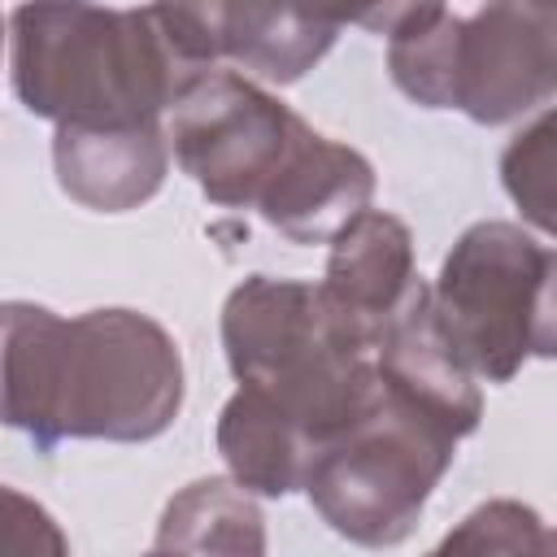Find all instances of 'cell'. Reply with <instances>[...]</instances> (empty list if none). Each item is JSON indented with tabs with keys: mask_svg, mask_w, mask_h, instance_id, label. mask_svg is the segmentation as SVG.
Listing matches in <instances>:
<instances>
[{
	"mask_svg": "<svg viewBox=\"0 0 557 557\" xmlns=\"http://www.w3.org/2000/svg\"><path fill=\"white\" fill-rule=\"evenodd\" d=\"M178 400V348L152 318L96 309L61 322L39 305H0V422L39 448L70 435L148 440Z\"/></svg>",
	"mask_w": 557,
	"mask_h": 557,
	"instance_id": "1",
	"label": "cell"
},
{
	"mask_svg": "<svg viewBox=\"0 0 557 557\" xmlns=\"http://www.w3.org/2000/svg\"><path fill=\"white\" fill-rule=\"evenodd\" d=\"M13 30L17 96L61 131L157 126V109L191 78L152 9H17Z\"/></svg>",
	"mask_w": 557,
	"mask_h": 557,
	"instance_id": "2",
	"label": "cell"
},
{
	"mask_svg": "<svg viewBox=\"0 0 557 557\" xmlns=\"http://www.w3.org/2000/svg\"><path fill=\"white\" fill-rule=\"evenodd\" d=\"M222 339L239 387L283 413L313 453L379 392L374 344L313 283L248 278L226 300Z\"/></svg>",
	"mask_w": 557,
	"mask_h": 557,
	"instance_id": "3",
	"label": "cell"
},
{
	"mask_svg": "<svg viewBox=\"0 0 557 557\" xmlns=\"http://www.w3.org/2000/svg\"><path fill=\"white\" fill-rule=\"evenodd\" d=\"M457 431L379 379L370 405L309 461L305 483L322 518L357 544H400L435 479L453 461Z\"/></svg>",
	"mask_w": 557,
	"mask_h": 557,
	"instance_id": "4",
	"label": "cell"
},
{
	"mask_svg": "<svg viewBox=\"0 0 557 557\" xmlns=\"http://www.w3.org/2000/svg\"><path fill=\"white\" fill-rule=\"evenodd\" d=\"M548 252L522 239L513 226L487 222L461 235L448 252L431 313L466 370L509 379L527 348L548 344Z\"/></svg>",
	"mask_w": 557,
	"mask_h": 557,
	"instance_id": "5",
	"label": "cell"
},
{
	"mask_svg": "<svg viewBox=\"0 0 557 557\" xmlns=\"http://www.w3.org/2000/svg\"><path fill=\"white\" fill-rule=\"evenodd\" d=\"M174 104V157L218 205H257L313 135L287 104L231 70L191 74Z\"/></svg>",
	"mask_w": 557,
	"mask_h": 557,
	"instance_id": "6",
	"label": "cell"
},
{
	"mask_svg": "<svg viewBox=\"0 0 557 557\" xmlns=\"http://www.w3.org/2000/svg\"><path fill=\"white\" fill-rule=\"evenodd\" d=\"M413 283L418 278L409 270V231L387 213L361 209L335 235L322 296L374 344L387 318L413 292Z\"/></svg>",
	"mask_w": 557,
	"mask_h": 557,
	"instance_id": "7",
	"label": "cell"
},
{
	"mask_svg": "<svg viewBox=\"0 0 557 557\" xmlns=\"http://www.w3.org/2000/svg\"><path fill=\"white\" fill-rule=\"evenodd\" d=\"M374 174L370 165L326 135H309L287 174L274 183V191L261 200V213L292 235L296 244H313L326 235H339L370 200Z\"/></svg>",
	"mask_w": 557,
	"mask_h": 557,
	"instance_id": "8",
	"label": "cell"
},
{
	"mask_svg": "<svg viewBox=\"0 0 557 557\" xmlns=\"http://www.w3.org/2000/svg\"><path fill=\"white\" fill-rule=\"evenodd\" d=\"M61 187L91 209H131L161 187L165 148L157 126L139 131H61L57 135Z\"/></svg>",
	"mask_w": 557,
	"mask_h": 557,
	"instance_id": "9",
	"label": "cell"
},
{
	"mask_svg": "<svg viewBox=\"0 0 557 557\" xmlns=\"http://www.w3.org/2000/svg\"><path fill=\"white\" fill-rule=\"evenodd\" d=\"M218 444L226 466L244 487H257L265 496H283L305 483V470L313 461V444L265 400L252 392H235L218 422Z\"/></svg>",
	"mask_w": 557,
	"mask_h": 557,
	"instance_id": "10",
	"label": "cell"
},
{
	"mask_svg": "<svg viewBox=\"0 0 557 557\" xmlns=\"http://www.w3.org/2000/svg\"><path fill=\"white\" fill-rule=\"evenodd\" d=\"M157 548L174 557H261L265 531L257 505L239 487L226 479H200L170 500Z\"/></svg>",
	"mask_w": 557,
	"mask_h": 557,
	"instance_id": "11",
	"label": "cell"
},
{
	"mask_svg": "<svg viewBox=\"0 0 557 557\" xmlns=\"http://www.w3.org/2000/svg\"><path fill=\"white\" fill-rule=\"evenodd\" d=\"M544 531L522 505L496 500L470 513L431 557H544Z\"/></svg>",
	"mask_w": 557,
	"mask_h": 557,
	"instance_id": "12",
	"label": "cell"
},
{
	"mask_svg": "<svg viewBox=\"0 0 557 557\" xmlns=\"http://www.w3.org/2000/svg\"><path fill=\"white\" fill-rule=\"evenodd\" d=\"M0 557H70V544L44 505L0 487Z\"/></svg>",
	"mask_w": 557,
	"mask_h": 557,
	"instance_id": "13",
	"label": "cell"
},
{
	"mask_svg": "<svg viewBox=\"0 0 557 557\" xmlns=\"http://www.w3.org/2000/svg\"><path fill=\"white\" fill-rule=\"evenodd\" d=\"M148 557H174V553H161V548H157V553H148Z\"/></svg>",
	"mask_w": 557,
	"mask_h": 557,
	"instance_id": "14",
	"label": "cell"
}]
</instances>
